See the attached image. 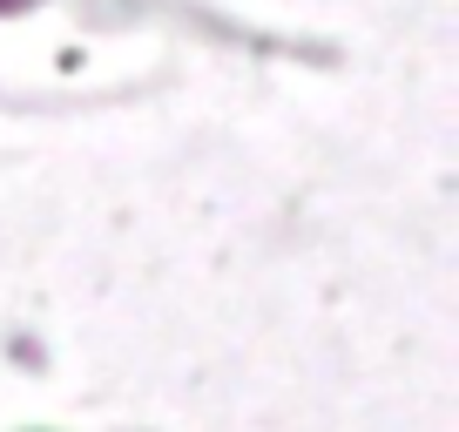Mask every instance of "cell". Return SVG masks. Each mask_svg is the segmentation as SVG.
Returning <instances> with one entry per match:
<instances>
[{
    "mask_svg": "<svg viewBox=\"0 0 459 432\" xmlns=\"http://www.w3.org/2000/svg\"><path fill=\"white\" fill-rule=\"evenodd\" d=\"M14 7H34V0H0V14H14Z\"/></svg>",
    "mask_w": 459,
    "mask_h": 432,
    "instance_id": "6da1fadb",
    "label": "cell"
}]
</instances>
